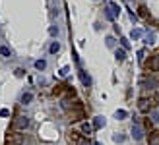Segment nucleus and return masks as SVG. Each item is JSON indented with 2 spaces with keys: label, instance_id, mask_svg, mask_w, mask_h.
<instances>
[{
  "label": "nucleus",
  "instance_id": "f257e3e1",
  "mask_svg": "<svg viewBox=\"0 0 159 145\" xmlns=\"http://www.w3.org/2000/svg\"><path fill=\"white\" fill-rule=\"evenodd\" d=\"M155 104H157V99H152V97H142V99L138 101V108H140V112H149Z\"/></svg>",
  "mask_w": 159,
  "mask_h": 145
},
{
  "label": "nucleus",
  "instance_id": "f03ea898",
  "mask_svg": "<svg viewBox=\"0 0 159 145\" xmlns=\"http://www.w3.org/2000/svg\"><path fill=\"white\" fill-rule=\"evenodd\" d=\"M84 118H85V108H84V104H82V107H78V108L68 110V120H70V122H80V120H84Z\"/></svg>",
  "mask_w": 159,
  "mask_h": 145
},
{
  "label": "nucleus",
  "instance_id": "7ed1b4c3",
  "mask_svg": "<svg viewBox=\"0 0 159 145\" xmlns=\"http://www.w3.org/2000/svg\"><path fill=\"white\" fill-rule=\"evenodd\" d=\"M144 68L148 72H159V52H155L152 58H149V62H146Z\"/></svg>",
  "mask_w": 159,
  "mask_h": 145
},
{
  "label": "nucleus",
  "instance_id": "20e7f679",
  "mask_svg": "<svg viewBox=\"0 0 159 145\" xmlns=\"http://www.w3.org/2000/svg\"><path fill=\"white\" fill-rule=\"evenodd\" d=\"M29 126V118L27 116H18L14 120V130H25Z\"/></svg>",
  "mask_w": 159,
  "mask_h": 145
},
{
  "label": "nucleus",
  "instance_id": "39448f33",
  "mask_svg": "<svg viewBox=\"0 0 159 145\" xmlns=\"http://www.w3.org/2000/svg\"><path fill=\"white\" fill-rule=\"evenodd\" d=\"M80 139H82V135H80L78 132H68V143L70 145H78Z\"/></svg>",
  "mask_w": 159,
  "mask_h": 145
},
{
  "label": "nucleus",
  "instance_id": "423d86ee",
  "mask_svg": "<svg viewBox=\"0 0 159 145\" xmlns=\"http://www.w3.org/2000/svg\"><path fill=\"white\" fill-rule=\"evenodd\" d=\"M148 145H159V132H149Z\"/></svg>",
  "mask_w": 159,
  "mask_h": 145
},
{
  "label": "nucleus",
  "instance_id": "0eeeda50",
  "mask_svg": "<svg viewBox=\"0 0 159 145\" xmlns=\"http://www.w3.org/2000/svg\"><path fill=\"white\" fill-rule=\"evenodd\" d=\"M93 130H95L93 124H89V122H84V124H82V134H84V135H89Z\"/></svg>",
  "mask_w": 159,
  "mask_h": 145
},
{
  "label": "nucleus",
  "instance_id": "6e6552de",
  "mask_svg": "<svg viewBox=\"0 0 159 145\" xmlns=\"http://www.w3.org/2000/svg\"><path fill=\"white\" fill-rule=\"evenodd\" d=\"M80 79H82V83H84L85 87H89V85H91V79H89V76H87L84 70H80Z\"/></svg>",
  "mask_w": 159,
  "mask_h": 145
},
{
  "label": "nucleus",
  "instance_id": "1a4fd4ad",
  "mask_svg": "<svg viewBox=\"0 0 159 145\" xmlns=\"http://www.w3.org/2000/svg\"><path fill=\"white\" fill-rule=\"evenodd\" d=\"M115 56H116L118 62H122V60L126 58V51H124V48H116V51H115Z\"/></svg>",
  "mask_w": 159,
  "mask_h": 145
},
{
  "label": "nucleus",
  "instance_id": "9d476101",
  "mask_svg": "<svg viewBox=\"0 0 159 145\" xmlns=\"http://www.w3.org/2000/svg\"><path fill=\"white\" fill-rule=\"evenodd\" d=\"M103 126H105V118L97 116V118L93 120V128H95V130H99V128H103Z\"/></svg>",
  "mask_w": 159,
  "mask_h": 145
},
{
  "label": "nucleus",
  "instance_id": "9b49d317",
  "mask_svg": "<svg viewBox=\"0 0 159 145\" xmlns=\"http://www.w3.org/2000/svg\"><path fill=\"white\" fill-rule=\"evenodd\" d=\"M33 101V93H23L21 95V104H29Z\"/></svg>",
  "mask_w": 159,
  "mask_h": 145
},
{
  "label": "nucleus",
  "instance_id": "f8f14e48",
  "mask_svg": "<svg viewBox=\"0 0 159 145\" xmlns=\"http://www.w3.org/2000/svg\"><path fill=\"white\" fill-rule=\"evenodd\" d=\"M144 35V31L142 29H132V33H130V39H134V41H138V39Z\"/></svg>",
  "mask_w": 159,
  "mask_h": 145
},
{
  "label": "nucleus",
  "instance_id": "ddd939ff",
  "mask_svg": "<svg viewBox=\"0 0 159 145\" xmlns=\"http://www.w3.org/2000/svg\"><path fill=\"white\" fill-rule=\"evenodd\" d=\"M115 116H116V120H124L126 116H128V112L120 108V110H116V112H115Z\"/></svg>",
  "mask_w": 159,
  "mask_h": 145
},
{
  "label": "nucleus",
  "instance_id": "4468645a",
  "mask_svg": "<svg viewBox=\"0 0 159 145\" xmlns=\"http://www.w3.org/2000/svg\"><path fill=\"white\" fill-rule=\"evenodd\" d=\"M0 54L6 56V58H10V56H12V51H10L8 46H0Z\"/></svg>",
  "mask_w": 159,
  "mask_h": 145
},
{
  "label": "nucleus",
  "instance_id": "2eb2a0df",
  "mask_svg": "<svg viewBox=\"0 0 159 145\" xmlns=\"http://www.w3.org/2000/svg\"><path fill=\"white\" fill-rule=\"evenodd\" d=\"M132 135H134V139H142V130L136 126V128H132Z\"/></svg>",
  "mask_w": 159,
  "mask_h": 145
},
{
  "label": "nucleus",
  "instance_id": "dca6fc26",
  "mask_svg": "<svg viewBox=\"0 0 159 145\" xmlns=\"http://www.w3.org/2000/svg\"><path fill=\"white\" fill-rule=\"evenodd\" d=\"M109 8H111V10H113V14H115V18H116L118 14H120V8H118V4H115V2H111V4H109Z\"/></svg>",
  "mask_w": 159,
  "mask_h": 145
},
{
  "label": "nucleus",
  "instance_id": "f3484780",
  "mask_svg": "<svg viewBox=\"0 0 159 145\" xmlns=\"http://www.w3.org/2000/svg\"><path fill=\"white\" fill-rule=\"evenodd\" d=\"M49 51H51V54H57V52L60 51V43H57V41H54V43L51 45V48H49Z\"/></svg>",
  "mask_w": 159,
  "mask_h": 145
},
{
  "label": "nucleus",
  "instance_id": "a211bd4d",
  "mask_svg": "<svg viewBox=\"0 0 159 145\" xmlns=\"http://www.w3.org/2000/svg\"><path fill=\"white\" fill-rule=\"evenodd\" d=\"M62 91H66V85H57V87L52 89V95H60Z\"/></svg>",
  "mask_w": 159,
  "mask_h": 145
},
{
  "label": "nucleus",
  "instance_id": "6ab92c4d",
  "mask_svg": "<svg viewBox=\"0 0 159 145\" xmlns=\"http://www.w3.org/2000/svg\"><path fill=\"white\" fill-rule=\"evenodd\" d=\"M35 68H37V70H45V68H47V62H45V60H37V62H35Z\"/></svg>",
  "mask_w": 159,
  "mask_h": 145
},
{
  "label": "nucleus",
  "instance_id": "aec40b11",
  "mask_svg": "<svg viewBox=\"0 0 159 145\" xmlns=\"http://www.w3.org/2000/svg\"><path fill=\"white\" fill-rule=\"evenodd\" d=\"M153 41H155V35L152 33V35H148V37H146V41H144V43H146V45H152Z\"/></svg>",
  "mask_w": 159,
  "mask_h": 145
},
{
  "label": "nucleus",
  "instance_id": "412c9836",
  "mask_svg": "<svg viewBox=\"0 0 159 145\" xmlns=\"http://www.w3.org/2000/svg\"><path fill=\"white\" fill-rule=\"evenodd\" d=\"M105 15H107L109 20H115V14H113V10H111V8H107V10H105Z\"/></svg>",
  "mask_w": 159,
  "mask_h": 145
},
{
  "label": "nucleus",
  "instance_id": "4be33fe9",
  "mask_svg": "<svg viewBox=\"0 0 159 145\" xmlns=\"http://www.w3.org/2000/svg\"><path fill=\"white\" fill-rule=\"evenodd\" d=\"M68 72H70V68H68V66H64V68H62V70L58 72V74H60L62 77H64V76H68Z\"/></svg>",
  "mask_w": 159,
  "mask_h": 145
},
{
  "label": "nucleus",
  "instance_id": "5701e85b",
  "mask_svg": "<svg viewBox=\"0 0 159 145\" xmlns=\"http://www.w3.org/2000/svg\"><path fill=\"white\" fill-rule=\"evenodd\" d=\"M140 15H142V18H148V10L144 6H140Z\"/></svg>",
  "mask_w": 159,
  "mask_h": 145
},
{
  "label": "nucleus",
  "instance_id": "b1692460",
  "mask_svg": "<svg viewBox=\"0 0 159 145\" xmlns=\"http://www.w3.org/2000/svg\"><path fill=\"white\" fill-rule=\"evenodd\" d=\"M0 116H2V118L10 116V110H8V108H2V110H0Z\"/></svg>",
  "mask_w": 159,
  "mask_h": 145
},
{
  "label": "nucleus",
  "instance_id": "393cba45",
  "mask_svg": "<svg viewBox=\"0 0 159 145\" xmlns=\"http://www.w3.org/2000/svg\"><path fill=\"white\" fill-rule=\"evenodd\" d=\"M120 41H122V48H124V51H126V48L130 46V43H128V39H120Z\"/></svg>",
  "mask_w": 159,
  "mask_h": 145
},
{
  "label": "nucleus",
  "instance_id": "a878e982",
  "mask_svg": "<svg viewBox=\"0 0 159 145\" xmlns=\"http://www.w3.org/2000/svg\"><path fill=\"white\" fill-rule=\"evenodd\" d=\"M14 74H16V77H23V70H21V68H18V70L14 72Z\"/></svg>",
  "mask_w": 159,
  "mask_h": 145
},
{
  "label": "nucleus",
  "instance_id": "bb28decb",
  "mask_svg": "<svg viewBox=\"0 0 159 145\" xmlns=\"http://www.w3.org/2000/svg\"><path fill=\"white\" fill-rule=\"evenodd\" d=\"M49 31H51V35H58V27H51Z\"/></svg>",
  "mask_w": 159,
  "mask_h": 145
},
{
  "label": "nucleus",
  "instance_id": "cd10ccee",
  "mask_svg": "<svg viewBox=\"0 0 159 145\" xmlns=\"http://www.w3.org/2000/svg\"><path fill=\"white\" fill-rule=\"evenodd\" d=\"M115 141L120 143V141H124V138H122V135H115Z\"/></svg>",
  "mask_w": 159,
  "mask_h": 145
},
{
  "label": "nucleus",
  "instance_id": "c85d7f7f",
  "mask_svg": "<svg viewBox=\"0 0 159 145\" xmlns=\"http://www.w3.org/2000/svg\"><path fill=\"white\" fill-rule=\"evenodd\" d=\"M95 145H103V143H95Z\"/></svg>",
  "mask_w": 159,
  "mask_h": 145
}]
</instances>
